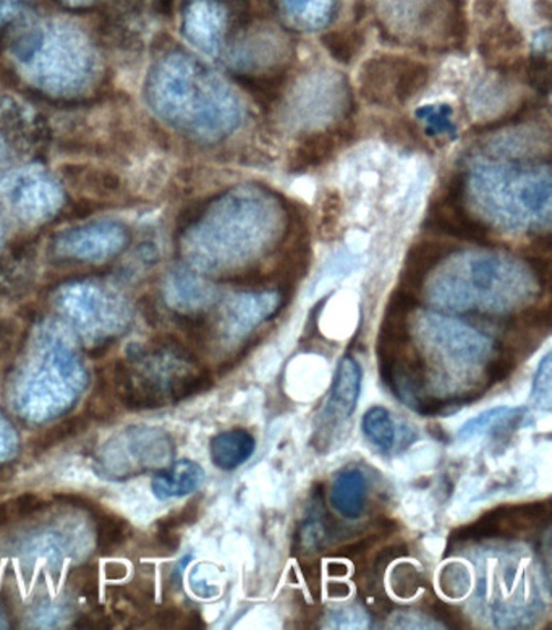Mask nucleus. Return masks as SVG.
<instances>
[{"instance_id":"nucleus-1","label":"nucleus","mask_w":552,"mask_h":630,"mask_svg":"<svg viewBox=\"0 0 552 630\" xmlns=\"http://www.w3.org/2000/svg\"><path fill=\"white\" fill-rule=\"evenodd\" d=\"M146 97L163 120L198 137H221L237 122L221 80L181 52L157 62L146 82Z\"/></svg>"},{"instance_id":"nucleus-2","label":"nucleus","mask_w":552,"mask_h":630,"mask_svg":"<svg viewBox=\"0 0 552 630\" xmlns=\"http://www.w3.org/2000/svg\"><path fill=\"white\" fill-rule=\"evenodd\" d=\"M13 62L30 85L48 96H85L101 75L100 59L88 38L64 23H43L20 31Z\"/></svg>"},{"instance_id":"nucleus-3","label":"nucleus","mask_w":552,"mask_h":630,"mask_svg":"<svg viewBox=\"0 0 552 630\" xmlns=\"http://www.w3.org/2000/svg\"><path fill=\"white\" fill-rule=\"evenodd\" d=\"M468 282L450 280L442 274L435 281L429 297L444 308L468 309L477 305L489 309H508L523 304L531 294L529 274L515 263L501 256L468 258Z\"/></svg>"},{"instance_id":"nucleus-4","label":"nucleus","mask_w":552,"mask_h":630,"mask_svg":"<svg viewBox=\"0 0 552 630\" xmlns=\"http://www.w3.org/2000/svg\"><path fill=\"white\" fill-rule=\"evenodd\" d=\"M64 204L59 183L38 167L0 177V212L24 224H40L58 214Z\"/></svg>"},{"instance_id":"nucleus-5","label":"nucleus","mask_w":552,"mask_h":630,"mask_svg":"<svg viewBox=\"0 0 552 630\" xmlns=\"http://www.w3.org/2000/svg\"><path fill=\"white\" fill-rule=\"evenodd\" d=\"M429 67L404 57H375L360 73L362 94L369 103L390 106L404 104L421 92L429 80Z\"/></svg>"},{"instance_id":"nucleus-6","label":"nucleus","mask_w":552,"mask_h":630,"mask_svg":"<svg viewBox=\"0 0 552 630\" xmlns=\"http://www.w3.org/2000/svg\"><path fill=\"white\" fill-rule=\"evenodd\" d=\"M421 330L436 349L456 364H485L494 350V343L487 334L438 313H426L423 316Z\"/></svg>"},{"instance_id":"nucleus-7","label":"nucleus","mask_w":552,"mask_h":630,"mask_svg":"<svg viewBox=\"0 0 552 630\" xmlns=\"http://www.w3.org/2000/svg\"><path fill=\"white\" fill-rule=\"evenodd\" d=\"M128 243V231L117 222H94L62 232L55 240V250L75 260H107Z\"/></svg>"},{"instance_id":"nucleus-8","label":"nucleus","mask_w":552,"mask_h":630,"mask_svg":"<svg viewBox=\"0 0 552 630\" xmlns=\"http://www.w3.org/2000/svg\"><path fill=\"white\" fill-rule=\"evenodd\" d=\"M464 177L456 176L450 180L436 210L429 211L426 228L435 229L441 234L459 237L471 242H489V232L485 225L475 221L462 207Z\"/></svg>"},{"instance_id":"nucleus-9","label":"nucleus","mask_w":552,"mask_h":630,"mask_svg":"<svg viewBox=\"0 0 552 630\" xmlns=\"http://www.w3.org/2000/svg\"><path fill=\"white\" fill-rule=\"evenodd\" d=\"M362 378V367L355 358L347 355L339 361L330 400H327L326 409H324V416L327 420L351 419L352 413L355 412L356 403H358Z\"/></svg>"},{"instance_id":"nucleus-10","label":"nucleus","mask_w":552,"mask_h":630,"mask_svg":"<svg viewBox=\"0 0 552 630\" xmlns=\"http://www.w3.org/2000/svg\"><path fill=\"white\" fill-rule=\"evenodd\" d=\"M282 295L264 292V294H248L233 301L227 308V333L242 337L253 327L274 315L281 306Z\"/></svg>"},{"instance_id":"nucleus-11","label":"nucleus","mask_w":552,"mask_h":630,"mask_svg":"<svg viewBox=\"0 0 552 630\" xmlns=\"http://www.w3.org/2000/svg\"><path fill=\"white\" fill-rule=\"evenodd\" d=\"M368 496V483L365 475L358 469H344L335 475L332 485L331 503L342 517H362Z\"/></svg>"},{"instance_id":"nucleus-12","label":"nucleus","mask_w":552,"mask_h":630,"mask_svg":"<svg viewBox=\"0 0 552 630\" xmlns=\"http://www.w3.org/2000/svg\"><path fill=\"white\" fill-rule=\"evenodd\" d=\"M254 448H257V441L251 433L242 428H233L212 438L209 451H211L212 464L229 472V470L243 465L253 455Z\"/></svg>"},{"instance_id":"nucleus-13","label":"nucleus","mask_w":552,"mask_h":630,"mask_svg":"<svg viewBox=\"0 0 552 630\" xmlns=\"http://www.w3.org/2000/svg\"><path fill=\"white\" fill-rule=\"evenodd\" d=\"M205 472L197 462L180 461L170 469L160 470L153 480V491L159 500L181 497L201 486Z\"/></svg>"},{"instance_id":"nucleus-14","label":"nucleus","mask_w":552,"mask_h":630,"mask_svg":"<svg viewBox=\"0 0 552 630\" xmlns=\"http://www.w3.org/2000/svg\"><path fill=\"white\" fill-rule=\"evenodd\" d=\"M449 245L436 242V240H425V242L417 243L408 252L404 271V284H402L400 288L415 294L420 288L425 277L435 270L436 264L441 263L444 258L449 255Z\"/></svg>"},{"instance_id":"nucleus-15","label":"nucleus","mask_w":552,"mask_h":630,"mask_svg":"<svg viewBox=\"0 0 552 630\" xmlns=\"http://www.w3.org/2000/svg\"><path fill=\"white\" fill-rule=\"evenodd\" d=\"M342 140H344V135L335 134V132L310 135L293 151L290 158V170L303 172V170L313 169V167L330 161Z\"/></svg>"},{"instance_id":"nucleus-16","label":"nucleus","mask_w":552,"mask_h":630,"mask_svg":"<svg viewBox=\"0 0 552 630\" xmlns=\"http://www.w3.org/2000/svg\"><path fill=\"white\" fill-rule=\"evenodd\" d=\"M90 513L96 521L97 549L101 555H112L131 537L132 528L127 521L115 514L106 513L96 504H91Z\"/></svg>"},{"instance_id":"nucleus-17","label":"nucleus","mask_w":552,"mask_h":630,"mask_svg":"<svg viewBox=\"0 0 552 630\" xmlns=\"http://www.w3.org/2000/svg\"><path fill=\"white\" fill-rule=\"evenodd\" d=\"M363 433L383 452H389L396 445V423L389 410L384 407H373L365 413L362 421Z\"/></svg>"},{"instance_id":"nucleus-18","label":"nucleus","mask_w":552,"mask_h":630,"mask_svg":"<svg viewBox=\"0 0 552 630\" xmlns=\"http://www.w3.org/2000/svg\"><path fill=\"white\" fill-rule=\"evenodd\" d=\"M237 82L247 90L251 96L257 97L258 103L271 106L285 85V72H275L271 75H239Z\"/></svg>"},{"instance_id":"nucleus-19","label":"nucleus","mask_w":552,"mask_h":630,"mask_svg":"<svg viewBox=\"0 0 552 630\" xmlns=\"http://www.w3.org/2000/svg\"><path fill=\"white\" fill-rule=\"evenodd\" d=\"M88 427V420L85 416L72 417V419L61 421V423L55 424V427L49 428L41 434L40 440L34 444V452L40 454V452L49 451V449L54 448V445L64 443V441L70 440V438L76 437V434L82 433Z\"/></svg>"},{"instance_id":"nucleus-20","label":"nucleus","mask_w":552,"mask_h":630,"mask_svg":"<svg viewBox=\"0 0 552 630\" xmlns=\"http://www.w3.org/2000/svg\"><path fill=\"white\" fill-rule=\"evenodd\" d=\"M552 355L548 354L541 360L537 376L533 379V389H531V400L534 407L544 412H551L552 409Z\"/></svg>"},{"instance_id":"nucleus-21","label":"nucleus","mask_w":552,"mask_h":630,"mask_svg":"<svg viewBox=\"0 0 552 630\" xmlns=\"http://www.w3.org/2000/svg\"><path fill=\"white\" fill-rule=\"evenodd\" d=\"M323 44L335 61L341 64H351L358 52L362 40L355 33L334 31V33L324 34Z\"/></svg>"},{"instance_id":"nucleus-22","label":"nucleus","mask_w":552,"mask_h":630,"mask_svg":"<svg viewBox=\"0 0 552 630\" xmlns=\"http://www.w3.org/2000/svg\"><path fill=\"white\" fill-rule=\"evenodd\" d=\"M439 584H441V590L447 597L462 598L471 587L470 573L464 564H449V566L444 567Z\"/></svg>"},{"instance_id":"nucleus-23","label":"nucleus","mask_w":552,"mask_h":630,"mask_svg":"<svg viewBox=\"0 0 552 630\" xmlns=\"http://www.w3.org/2000/svg\"><path fill=\"white\" fill-rule=\"evenodd\" d=\"M509 407H494V409H489L475 419L468 420L459 430L460 440L467 441L471 438L481 437V434L491 433L492 428L498 424V421L506 416Z\"/></svg>"},{"instance_id":"nucleus-24","label":"nucleus","mask_w":552,"mask_h":630,"mask_svg":"<svg viewBox=\"0 0 552 630\" xmlns=\"http://www.w3.org/2000/svg\"><path fill=\"white\" fill-rule=\"evenodd\" d=\"M390 582H393V590L397 597L412 598L421 588L420 573L412 564L402 563L394 569Z\"/></svg>"},{"instance_id":"nucleus-25","label":"nucleus","mask_w":552,"mask_h":630,"mask_svg":"<svg viewBox=\"0 0 552 630\" xmlns=\"http://www.w3.org/2000/svg\"><path fill=\"white\" fill-rule=\"evenodd\" d=\"M70 585H72L73 590L80 595V597L93 598L97 597V569L96 564H85V566L79 567V569L73 570L72 576H70Z\"/></svg>"},{"instance_id":"nucleus-26","label":"nucleus","mask_w":552,"mask_h":630,"mask_svg":"<svg viewBox=\"0 0 552 630\" xmlns=\"http://www.w3.org/2000/svg\"><path fill=\"white\" fill-rule=\"evenodd\" d=\"M326 532L323 522L311 518V521L305 522L296 535V548L302 553L317 552L326 539Z\"/></svg>"},{"instance_id":"nucleus-27","label":"nucleus","mask_w":552,"mask_h":630,"mask_svg":"<svg viewBox=\"0 0 552 630\" xmlns=\"http://www.w3.org/2000/svg\"><path fill=\"white\" fill-rule=\"evenodd\" d=\"M330 622H331V628L362 629L366 628V622H368V618H366L365 612L360 611V609L341 608L339 609V611L331 612Z\"/></svg>"},{"instance_id":"nucleus-28","label":"nucleus","mask_w":552,"mask_h":630,"mask_svg":"<svg viewBox=\"0 0 552 630\" xmlns=\"http://www.w3.org/2000/svg\"><path fill=\"white\" fill-rule=\"evenodd\" d=\"M513 370H515V358L509 351H502V354L499 351L489 360L488 376L491 382L504 381Z\"/></svg>"},{"instance_id":"nucleus-29","label":"nucleus","mask_w":552,"mask_h":630,"mask_svg":"<svg viewBox=\"0 0 552 630\" xmlns=\"http://www.w3.org/2000/svg\"><path fill=\"white\" fill-rule=\"evenodd\" d=\"M429 609H431L433 615L438 618L439 622H446L447 626L450 628H460L464 626V618L457 608L449 607V605L442 603L439 600H433L431 605H429Z\"/></svg>"},{"instance_id":"nucleus-30","label":"nucleus","mask_w":552,"mask_h":630,"mask_svg":"<svg viewBox=\"0 0 552 630\" xmlns=\"http://www.w3.org/2000/svg\"><path fill=\"white\" fill-rule=\"evenodd\" d=\"M449 107H426V109L418 111V117L425 118L429 124H433L436 132L452 130V125L449 120Z\"/></svg>"},{"instance_id":"nucleus-31","label":"nucleus","mask_w":552,"mask_h":630,"mask_svg":"<svg viewBox=\"0 0 552 630\" xmlns=\"http://www.w3.org/2000/svg\"><path fill=\"white\" fill-rule=\"evenodd\" d=\"M404 555H407V549H405L404 545L387 546L383 552L377 553L375 560H373L372 576L379 577L394 559Z\"/></svg>"},{"instance_id":"nucleus-32","label":"nucleus","mask_w":552,"mask_h":630,"mask_svg":"<svg viewBox=\"0 0 552 630\" xmlns=\"http://www.w3.org/2000/svg\"><path fill=\"white\" fill-rule=\"evenodd\" d=\"M28 0H0V30H6L27 9Z\"/></svg>"},{"instance_id":"nucleus-33","label":"nucleus","mask_w":552,"mask_h":630,"mask_svg":"<svg viewBox=\"0 0 552 630\" xmlns=\"http://www.w3.org/2000/svg\"><path fill=\"white\" fill-rule=\"evenodd\" d=\"M75 628L94 630L111 629L112 622L106 612L100 611V609H93L88 615H83L82 618L76 621Z\"/></svg>"},{"instance_id":"nucleus-34","label":"nucleus","mask_w":552,"mask_h":630,"mask_svg":"<svg viewBox=\"0 0 552 630\" xmlns=\"http://www.w3.org/2000/svg\"><path fill=\"white\" fill-rule=\"evenodd\" d=\"M375 537H369L365 539H360V542L354 543V545L344 546L337 555L345 556V558L356 559L360 556L365 555L375 542Z\"/></svg>"},{"instance_id":"nucleus-35","label":"nucleus","mask_w":552,"mask_h":630,"mask_svg":"<svg viewBox=\"0 0 552 630\" xmlns=\"http://www.w3.org/2000/svg\"><path fill=\"white\" fill-rule=\"evenodd\" d=\"M321 564L320 560H310V563L303 564V576L309 580L310 590L314 591V587H317L321 582Z\"/></svg>"},{"instance_id":"nucleus-36","label":"nucleus","mask_w":552,"mask_h":630,"mask_svg":"<svg viewBox=\"0 0 552 630\" xmlns=\"http://www.w3.org/2000/svg\"><path fill=\"white\" fill-rule=\"evenodd\" d=\"M128 569L125 564L122 563H107L106 564V577L110 580H124L127 577Z\"/></svg>"},{"instance_id":"nucleus-37","label":"nucleus","mask_w":552,"mask_h":630,"mask_svg":"<svg viewBox=\"0 0 552 630\" xmlns=\"http://www.w3.org/2000/svg\"><path fill=\"white\" fill-rule=\"evenodd\" d=\"M327 594H330L331 598H347L351 595V585L332 582L327 587Z\"/></svg>"},{"instance_id":"nucleus-38","label":"nucleus","mask_w":552,"mask_h":630,"mask_svg":"<svg viewBox=\"0 0 552 630\" xmlns=\"http://www.w3.org/2000/svg\"><path fill=\"white\" fill-rule=\"evenodd\" d=\"M327 573L331 577H344L347 576L348 567L347 564L341 563V560H332L330 566H327Z\"/></svg>"},{"instance_id":"nucleus-39","label":"nucleus","mask_w":552,"mask_h":630,"mask_svg":"<svg viewBox=\"0 0 552 630\" xmlns=\"http://www.w3.org/2000/svg\"><path fill=\"white\" fill-rule=\"evenodd\" d=\"M12 148H10L9 143L6 141V138L0 135V166L3 164L12 161Z\"/></svg>"},{"instance_id":"nucleus-40","label":"nucleus","mask_w":552,"mask_h":630,"mask_svg":"<svg viewBox=\"0 0 552 630\" xmlns=\"http://www.w3.org/2000/svg\"><path fill=\"white\" fill-rule=\"evenodd\" d=\"M62 2L70 7H88L93 6L97 0H62Z\"/></svg>"},{"instance_id":"nucleus-41","label":"nucleus","mask_w":552,"mask_h":630,"mask_svg":"<svg viewBox=\"0 0 552 630\" xmlns=\"http://www.w3.org/2000/svg\"><path fill=\"white\" fill-rule=\"evenodd\" d=\"M2 234H3V228L2 224H0V239H2Z\"/></svg>"}]
</instances>
